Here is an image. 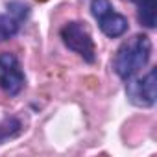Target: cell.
<instances>
[{"instance_id": "cell-1", "label": "cell", "mask_w": 157, "mask_h": 157, "mask_svg": "<svg viewBox=\"0 0 157 157\" xmlns=\"http://www.w3.org/2000/svg\"><path fill=\"white\" fill-rule=\"evenodd\" d=\"M151 56V41L150 37L139 33L129 37L128 41H124L120 44V48L117 50L115 61H113V68L118 74V78L128 80L131 76H137L139 70H142Z\"/></svg>"}, {"instance_id": "cell-2", "label": "cell", "mask_w": 157, "mask_h": 157, "mask_svg": "<svg viewBox=\"0 0 157 157\" xmlns=\"http://www.w3.org/2000/svg\"><path fill=\"white\" fill-rule=\"evenodd\" d=\"M61 39L70 50H74L76 54H80L87 63H94L96 48H94L93 35H91V32H89L85 22H80V21L67 22L61 28Z\"/></svg>"}, {"instance_id": "cell-3", "label": "cell", "mask_w": 157, "mask_h": 157, "mask_svg": "<svg viewBox=\"0 0 157 157\" xmlns=\"http://www.w3.org/2000/svg\"><path fill=\"white\" fill-rule=\"evenodd\" d=\"M155 68H150V72L142 78H128L126 80V94L129 98L131 104L139 105V107H151L155 104L157 98V91H155Z\"/></svg>"}, {"instance_id": "cell-4", "label": "cell", "mask_w": 157, "mask_h": 157, "mask_svg": "<svg viewBox=\"0 0 157 157\" xmlns=\"http://www.w3.org/2000/svg\"><path fill=\"white\" fill-rule=\"evenodd\" d=\"M24 87V72L21 68L19 59L4 52L0 54V89L8 96H17Z\"/></svg>"}, {"instance_id": "cell-5", "label": "cell", "mask_w": 157, "mask_h": 157, "mask_svg": "<svg viewBox=\"0 0 157 157\" xmlns=\"http://www.w3.org/2000/svg\"><path fill=\"white\" fill-rule=\"evenodd\" d=\"M6 10L8 11L4 15H0V43L15 37L21 30V24L30 15V8L22 2H10Z\"/></svg>"}, {"instance_id": "cell-6", "label": "cell", "mask_w": 157, "mask_h": 157, "mask_svg": "<svg viewBox=\"0 0 157 157\" xmlns=\"http://www.w3.org/2000/svg\"><path fill=\"white\" fill-rule=\"evenodd\" d=\"M96 21L100 24L102 33L111 37V39H117V37H120V35H124L128 32V19L124 15L117 13L113 8L109 11H105L104 15H100Z\"/></svg>"}, {"instance_id": "cell-7", "label": "cell", "mask_w": 157, "mask_h": 157, "mask_svg": "<svg viewBox=\"0 0 157 157\" xmlns=\"http://www.w3.org/2000/svg\"><path fill=\"white\" fill-rule=\"evenodd\" d=\"M139 6V22L146 28H155V22H157V2L155 0H140L137 2Z\"/></svg>"}, {"instance_id": "cell-8", "label": "cell", "mask_w": 157, "mask_h": 157, "mask_svg": "<svg viewBox=\"0 0 157 157\" xmlns=\"http://www.w3.org/2000/svg\"><path fill=\"white\" fill-rule=\"evenodd\" d=\"M21 133V122L13 117H8L0 122V144L8 139H13Z\"/></svg>"}, {"instance_id": "cell-9", "label": "cell", "mask_w": 157, "mask_h": 157, "mask_svg": "<svg viewBox=\"0 0 157 157\" xmlns=\"http://www.w3.org/2000/svg\"><path fill=\"white\" fill-rule=\"evenodd\" d=\"M131 2H135V4H137V2H140V0H131Z\"/></svg>"}]
</instances>
